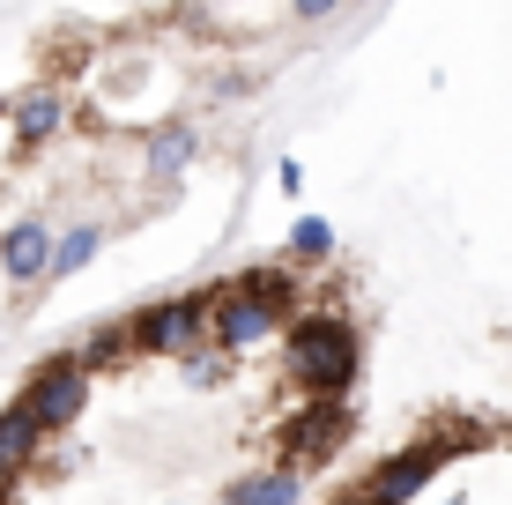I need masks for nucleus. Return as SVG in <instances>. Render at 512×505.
I'll return each mask as SVG.
<instances>
[{
    "mask_svg": "<svg viewBox=\"0 0 512 505\" xmlns=\"http://www.w3.org/2000/svg\"><path fill=\"white\" fill-rule=\"evenodd\" d=\"M282 372L305 402H349L364 372V335L349 312H327V305H305L282 320Z\"/></svg>",
    "mask_w": 512,
    "mask_h": 505,
    "instance_id": "f257e3e1",
    "label": "nucleus"
},
{
    "mask_svg": "<svg viewBox=\"0 0 512 505\" xmlns=\"http://www.w3.org/2000/svg\"><path fill=\"white\" fill-rule=\"evenodd\" d=\"M127 342L134 357H186L208 342V290H186V298H156L127 312Z\"/></svg>",
    "mask_w": 512,
    "mask_h": 505,
    "instance_id": "f03ea898",
    "label": "nucleus"
},
{
    "mask_svg": "<svg viewBox=\"0 0 512 505\" xmlns=\"http://www.w3.org/2000/svg\"><path fill=\"white\" fill-rule=\"evenodd\" d=\"M282 320H290V312L275 298H253V290H238V283L208 290V350L216 357H245L253 342L282 335Z\"/></svg>",
    "mask_w": 512,
    "mask_h": 505,
    "instance_id": "7ed1b4c3",
    "label": "nucleus"
},
{
    "mask_svg": "<svg viewBox=\"0 0 512 505\" xmlns=\"http://www.w3.org/2000/svg\"><path fill=\"white\" fill-rule=\"evenodd\" d=\"M15 402L38 416V431L52 439V431H67L82 409H90V372L75 364V350H52V357L38 364V372L23 379V394H15Z\"/></svg>",
    "mask_w": 512,
    "mask_h": 505,
    "instance_id": "20e7f679",
    "label": "nucleus"
},
{
    "mask_svg": "<svg viewBox=\"0 0 512 505\" xmlns=\"http://www.w3.org/2000/svg\"><path fill=\"white\" fill-rule=\"evenodd\" d=\"M446 468L453 461L438 454L431 439H416V446H401V454H386L372 476H364V491H349V498H357V505H416L438 476H446Z\"/></svg>",
    "mask_w": 512,
    "mask_h": 505,
    "instance_id": "39448f33",
    "label": "nucleus"
},
{
    "mask_svg": "<svg viewBox=\"0 0 512 505\" xmlns=\"http://www.w3.org/2000/svg\"><path fill=\"white\" fill-rule=\"evenodd\" d=\"M349 431H357V409L349 402H305L282 424V468H320L349 446Z\"/></svg>",
    "mask_w": 512,
    "mask_h": 505,
    "instance_id": "423d86ee",
    "label": "nucleus"
},
{
    "mask_svg": "<svg viewBox=\"0 0 512 505\" xmlns=\"http://www.w3.org/2000/svg\"><path fill=\"white\" fill-rule=\"evenodd\" d=\"M0 119H8L15 149H45L52 134L67 127V90L60 82H30V90H15L8 104H0Z\"/></svg>",
    "mask_w": 512,
    "mask_h": 505,
    "instance_id": "0eeeda50",
    "label": "nucleus"
},
{
    "mask_svg": "<svg viewBox=\"0 0 512 505\" xmlns=\"http://www.w3.org/2000/svg\"><path fill=\"white\" fill-rule=\"evenodd\" d=\"M45 260H52V223L45 216H15L8 231H0V275H8L15 290H38Z\"/></svg>",
    "mask_w": 512,
    "mask_h": 505,
    "instance_id": "6e6552de",
    "label": "nucleus"
},
{
    "mask_svg": "<svg viewBox=\"0 0 512 505\" xmlns=\"http://www.w3.org/2000/svg\"><path fill=\"white\" fill-rule=\"evenodd\" d=\"M193 156H201V134L186 119H156L149 142H141V171H149V186H179Z\"/></svg>",
    "mask_w": 512,
    "mask_h": 505,
    "instance_id": "1a4fd4ad",
    "label": "nucleus"
},
{
    "mask_svg": "<svg viewBox=\"0 0 512 505\" xmlns=\"http://www.w3.org/2000/svg\"><path fill=\"white\" fill-rule=\"evenodd\" d=\"M223 505H305V468H245L223 483Z\"/></svg>",
    "mask_w": 512,
    "mask_h": 505,
    "instance_id": "9d476101",
    "label": "nucleus"
},
{
    "mask_svg": "<svg viewBox=\"0 0 512 505\" xmlns=\"http://www.w3.org/2000/svg\"><path fill=\"white\" fill-rule=\"evenodd\" d=\"M104 223H67V231H52V260H45V283H75L82 268L104 253Z\"/></svg>",
    "mask_w": 512,
    "mask_h": 505,
    "instance_id": "9b49d317",
    "label": "nucleus"
},
{
    "mask_svg": "<svg viewBox=\"0 0 512 505\" xmlns=\"http://www.w3.org/2000/svg\"><path fill=\"white\" fill-rule=\"evenodd\" d=\"M67 350H75V364H82V372H112V364H127L134 357V342H127V312H112V320H97L90 327V335H82V342H67Z\"/></svg>",
    "mask_w": 512,
    "mask_h": 505,
    "instance_id": "f8f14e48",
    "label": "nucleus"
},
{
    "mask_svg": "<svg viewBox=\"0 0 512 505\" xmlns=\"http://www.w3.org/2000/svg\"><path fill=\"white\" fill-rule=\"evenodd\" d=\"M38 454H45V431H38V416H30L23 402H0V468L15 476V468H30Z\"/></svg>",
    "mask_w": 512,
    "mask_h": 505,
    "instance_id": "ddd939ff",
    "label": "nucleus"
},
{
    "mask_svg": "<svg viewBox=\"0 0 512 505\" xmlns=\"http://www.w3.org/2000/svg\"><path fill=\"white\" fill-rule=\"evenodd\" d=\"M334 260V223L327 216H297L282 238V268H327Z\"/></svg>",
    "mask_w": 512,
    "mask_h": 505,
    "instance_id": "4468645a",
    "label": "nucleus"
},
{
    "mask_svg": "<svg viewBox=\"0 0 512 505\" xmlns=\"http://www.w3.org/2000/svg\"><path fill=\"white\" fill-rule=\"evenodd\" d=\"M238 290H253V298H275L282 312H297L305 305V283H297V268H282V260H260V268H245V275H231Z\"/></svg>",
    "mask_w": 512,
    "mask_h": 505,
    "instance_id": "2eb2a0df",
    "label": "nucleus"
},
{
    "mask_svg": "<svg viewBox=\"0 0 512 505\" xmlns=\"http://www.w3.org/2000/svg\"><path fill=\"white\" fill-rule=\"evenodd\" d=\"M186 379H193V387H223V379H231V357H216L201 342V350H186Z\"/></svg>",
    "mask_w": 512,
    "mask_h": 505,
    "instance_id": "dca6fc26",
    "label": "nucleus"
},
{
    "mask_svg": "<svg viewBox=\"0 0 512 505\" xmlns=\"http://www.w3.org/2000/svg\"><path fill=\"white\" fill-rule=\"evenodd\" d=\"M290 8H297V23H327V15L342 8V0H290Z\"/></svg>",
    "mask_w": 512,
    "mask_h": 505,
    "instance_id": "f3484780",
    "label": "nucleus"
},
{
    "mask_svg": "<svg viewBox=\"0 0 512 505\" xmlns=\"http://www.w3.org/2000/svg\"><path fill=\"white\" fill-rule=\"evenodd\" d=\"M438 505H468V498H461V491H453V498H438Z\"/></svg>",
    "mask_w": 512,
    "mask_h": 505,
    "instance_id": "a211bd4d",
    "label": "nucleus"
},
{
    "mask_svg": "<svg viewBox=\"0 0 512 505\" xmlns=\"http://www.w3.org/2000/svg\"><path fill=\"white\" fill-rule=\"evenodd\" d=\"M0 491H8V468H0Z\"/></svg>",
    "mask_w": 512,
    "mask_h": 505,
    "instance_id": "6ab92c4d",
    "label": "nucleus"
},
{
    "mask_svg": "<svg viewBox=\"0 0 512 505\" xmlns=\"http://www.w3.org/2000/svg\"><path fill=\"white\" fill-rule=\"evenodd\" d=\"M342 505H357V498H342Z\"/></svg>",
    "mask_w": 512,
    "mask_h": 505,
    "instance_id": "aec40b11",
    "label": "nucleus"
},
{
    "mask_svg": "<svg viewBox=\"0 0 512 505\" xmlns=\"http://www.w3.org/2000/svg\"><path fill=\"white\" fill-rule=\"evenodd\" d=\"M505 439H512V431H505Z\"/></svg>",
    "mask_w": 512,
    "mask_h": 505,
    "instance_id": "412c9836",
    "label": "nucleus"
}]
</instances>
